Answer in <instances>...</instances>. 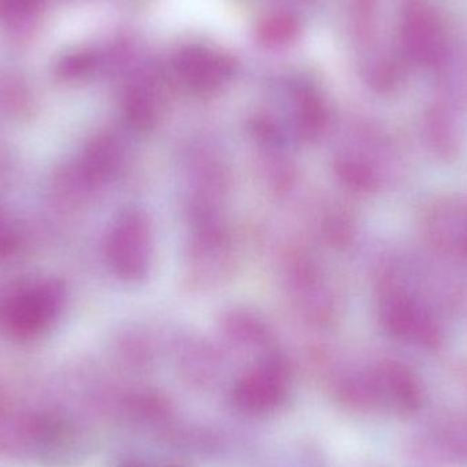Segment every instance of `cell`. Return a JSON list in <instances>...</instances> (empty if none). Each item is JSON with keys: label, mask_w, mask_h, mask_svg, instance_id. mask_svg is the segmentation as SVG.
<instances>
[{"label": "cell", "mask_w": 467, "mask_h": 467, "mask_svg": "<svg viewBox=\"0 0 467 467\" xmlns=\"http://www.w3.org/2000/svg\"><path fill=\"white\" fill-rule=\"evenodd\" d=\"M109 265L130 282L145 279L153 260L152 226L139 211L123 213L112 227L107 244Z\"/></svg>", "instance_id": "cell-1"}, {"label": "cell", "mask_w": 467, "mask_h": 467, "mask_svg": "<svg viewBox=\"0 0 467 467\" xmlns=\"http://www.w3.org/2000/svg\"><path fill=\"white\" fill-rule=\"evenodd\" d=\"M63 298L62 285L57 282L38 283L5 299L0 309V321L14 337H36L59 315Z\"/></svg>", "instance_id": "cell-2"}, {"label": "cell", "mask_w": 467, "mask_h": 467, "mask_svg": "<svg viewBox=\"0 0 467 467\" xmlns=\"http://www.w3.org/2000/svg\"><path fill=\"white\" fill-rule=\"evenodd\" d=\"M400 44L409 62L433 68L443 59L450 47L441 16L421 0L409 3L402 11Z\"/></svg>", "instance_id": "cell-3"}, {"label": "cell", "mask_w": 467, "mask_h": 467, "mask_svg": "<svg viewBox=\"0 0 467 467\" xmlns=\"http://www.w3.org/2000/svg\"><path fill=\"white\" fill-rule=\"evenodd\" d=\"M379 316L383 328L397 339L424 348H436L441 343V331L432 316L406 291L387 290L379 305Z\"/></svg>", "instance_id": "cell-4"}, {"label": "cell", "mask_w": 467, "mask_h": 467, "mask_svg": "<svg viewBox=\"0 0 467 467\" xmlns=\"http://www.w3.org/2000/svg\"><path fill=\"white\" fill-rule=\"evenodd\" d=\"M373 376L378 400L400 414H414L421 410L425 400L424 386L410 368L400 362L389 361Z\"/></svg>", "instance_id": "cell-5"}, {"label": "cell", "mask_w": 467, "mask_h": 467, "mask_svg": "<svg viewBox=\"0 0 467 467\" xmlns=\"http://www.w3.org/2000/svg\"><path fill=\"white\" fill-rule=\"evenodd\" d=\"M431 235L439 246L467 255V211H439L431 222Z\"/></svg>", "instance_id": "cell-6"}, {"label": "cell", "mask_w": 467, "mask_h": 467, "mask_svg": "<svg viewBox=\"0 0 467 467\" xmlns=\"http://www.w3.org/2000/svg\"><path fill=\"white\" fill-rule=\"evenodd\" d=\"M181 68L186 81L199 89H213L229 77V65L224 60L202 52L183 60Z\"/></svg>", "instance_id": "cell-7"}, {"label": "cell", "mask_w": 467, "mask_h": 467, "mask_svg": "<svg viewBox=\"0 0 467 467\" xmlns=\"http://www.w3.org/2000/svg\"><path fill=\"white\" fill-rule=\"evenodd\" d=\"M425 140L428 147L441 158H452L458 150V133L451 118L441 109H432L425 118Z\"/></svg>", "instance_id": "cell-8"}, {"label": "cell", "mask_w": 467, "mask_h": 467, "mask_svg": "<svg viewBox=\"0 0 467 467\" xmlns=\"http://www.w3.org/2000/svg\"><path fill=\"white\" fill-rule=\"evenodd\" d=\"M444 89L455 99H467V47L452 46L436 66Z\"/></svg>", "instance_id": "cell-9"}, {"label": "cell", "mask_w": 467, "mask_h": 467, "mask_svg": "<svg viewBox=\"0 0 467 467\" xmlns=\"http://www.w3.org/2000/svg\"><path fill=\"white\" fill-rule=\"evenodd\" d=\"M337 175L348 188L356 192H372L379 188V174L375 167L354 153H345L335 163Z\"/></svg>", "instance_id": "cell-10"}, {"label": "cell", "mask_w": 467, "mask_h": 467, "mask_svg": "<svg viewBox=\"0 0 467 467\" xmlns=\"http://www.w3.org/2000/svg\"><path fill=\"white\" fill-rule=\"evenodd\" d=\"M119 161V150L115 141H100L88 155V172L92 177L101 178L109 175Z\"/></svg>", "instance_id": "cell-11"}, {"label": "cell", "mask_w": 467, "mask_h": 467, "mask_svg": "<svg viewBox=\"0 0 467 467\" xmlns=\"http://www.w3.org/2000/svg\"><path fill=\"white\" fill-rule=\"evenodd\" d=\"M16 244H18V236L16 230L3 216H0V255L13 252Z\"/></svg>", "instance_id": "cell-12"}, {"label": "cell", "mask_w": 467, "mask_h": 467, "mask_svg": "<svg viewBox=\"0 0 467 467\" xmlns=\"http://www.w3.org/2000/svg\"><path fill=\"white\" fill-rule=\"evenodd\" d=\"M36 0H0V10L5 11L8 16L26 13L33 7Z\"/></svg>", "instance_id": "cell-13"}]
</instances>
